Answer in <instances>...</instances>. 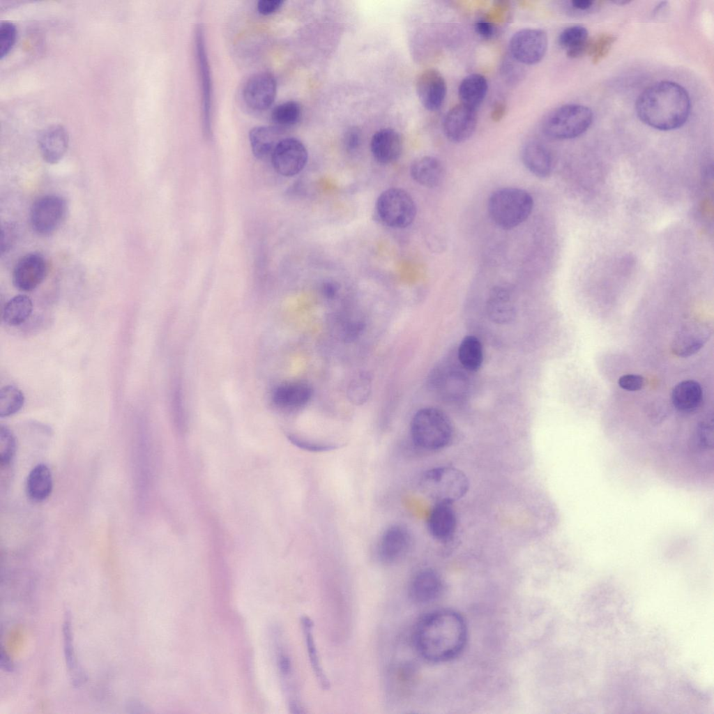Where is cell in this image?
Here are the masks:
<instances>
[{
    "instance_id": "cell-1",
    "label": "cell",
    "mask_w": 714,
    "mask_h": 714,
    "mask_svg": "<svg viewBox=\"0 0 714 714\" xmlns=\"http://www.w3.org/2000/svg\"><path fill=\"white\" fill-rule=\"evenodd\" d=\"M468 630L464 618L449 609L430 612L416 625L414 644L418 653L433 663L450 661L465 647Z\"/></svg>"
},
{
    "instance_id": "cell-2",
    "label": "cell",
    "mask_w": 714,
    "mask_h": 714,
    "mask_svg": "<svg viewBox=\"0 0 714 714\" xmlns=\"http://www.w3.org/2000/svg\"><path fill=\"white\" fill-rule=\"evenodd\" d=\"M690 107L689 95L683 86L676 82L661 81L641 93L636 111L639 119L648 126L671 130L686 122Z\"/></svg>"
},
{
    "instance_id": "cell-3",
    "label": "cell",
    "mask_w": 714,
    "mask_h": 714,
    "mask_svg": "<svg viewBox=\"0 0 714 714\" xmlns=\"http://www.w3.org/2000/svg\"><path fill=\"white\" fill-rule=\"evenodd\" d=\"M533 199L525 190L503 188L493 192L489 197L487 211L492 221L499 228L514 229L530 216Z\"/></svg>"
},
{
    "instance_id": "cell-4",
    "label": "cell",
    "mask_w": 714,
    "mask_h": 714,
    "mask_svg": "<svg viewBox=\"0 0 714 714\" xmlns=\"http://www.w3.org/2000/svg\"><path fill=\"white\" fill-rule=\"evenodd\" d=\"M413 443L425 450L446 446L453 436V427L447 415L439 409L423 408L413 416L411 423Z\"/></svg>"
},
{
    "instance_id": "cell-5",
    "label": "cell",
    "mask_w": 714,
    "mask_h": 714,
    "mask_svg": "<svg viewBox=\"0 0 714 714\" xmlns=\"http://www.w3.org/2000/svg\"><path fill=\"white\" fill-rule=\"evenodd\" d=\"M593 118L592 111L584 105H563L546 115L542 123V131L552 139H573L588 129Z\"/></svg>"
},
{
    "instance_id": "cell-6",
    "label": "cell",
    "mask_w": 714,
    "mask_h": 714,
    "mask_svg": "<svg viewBox=\"0 0 714 714\" xmlns=\"http://www.w3.org/2000/svg\"><path fill=\"white\" fill-rule=\"evenodd\" d=\"M416 205L412 197L400 188L382 192L376 202V212L380 221L395 229L409 227L416 215Z\"/></svg>"
},
{
    "instance_id": "cell-7",
    "label": "cell",
    "mask_w": 714,
    "mask_h": 714,
    "mask_svg": "<svg viewBox=\"0 0 714 714\" xmlns=\"http://www.w3.org/2000/svg\"><path fill=\"white\" fill-rule=\"evenodd\" d=\"M423 483L436 502H453L462 498L469 489L466 475L450 466L436 467L427 471Z\"/></svg>"
},
{
    "instance_id": "cell-8",
    "label": "cell",
    "mask_w": 714,
    "mask_h": 714,
    "mask_svg": "<svg viewBox=\"0 0 714 714\" xmlns=\"http://www.w3.org/2000/svg\"><path fill=\"white\" fill-rule=\"evenodd\" d=\"M66 201L55 195H45L38 199L30 211V223L33 230L40 235H49L62 224L67 213Z\"/></svg>"
},
{
    "instance_id": "cell-9",
    "label": "cell",
    "mask_w": 714,
    "mask_h": 714,
    "mask_svg": "<svg viewBox=\"0 0 714 714\" xmlns=\"http://www.w3.org/2000/svg\"><path fill=\"white\" fill-rule=\"evenodd\" d=\"M548 47L546 32L540 29H523L509 42L510 55L523 65H533L545 56Z\"/></svg>"
},
{
    "instance_id": "cell-10",
    "label": "cell",
    "mask_w": 714,
    "mask_h": 714,
    "mask_svg": "<svg viewBox=\"0 0 714 714\" xmlns=\"http://www.w3.org/2000/svg\"><path fill=\"white\" fill-rule=\"evenodd\" d=\"M308 153L305 146L294 137H284L275 146L271 160L275 171L290 177L299 174L305 167Z\"/></svg>"
},
{
    "instance_id": "cell-11",
    "label": "cell",
    "mask_w": 714,
    "mask_h": 714,
    "mask_svg": "<svg viewBox=\"0 0 714 714\" xmlns=\"http://www.w3.org/2000/svg\"><path fill=\"white\" fill-rule=\"evenodd\" d=\"M277 83L274 76L267 72L252 75L243 89V98L251 109L261 112L268 109L274 102Z\"/></svg>"
},
{
    "instance_id": "cell-12",
    "label": "cell",
    "mask_w": 714,
    "mask_h": 714,
    "mask_svg": "<svg viewBox=\"0 0 714 714\" xmlns=\"http://www.w3.org/2000/svg\"><path fill=\"white\" fill-rule=\"evenodd\" d=\"M478 122L476 109L462 103L452 107L446 114L443 130L446 138L454 143L469 139L474 133Z\"/></svg>"
},
{
    "instance_id": "cell-13",
    "label": "cell",
    "mask_w": 714,
    "mask_h": 714,
    "mask_svg": "<svg viewBox=\"0 0 714 714\" xmlns=\"http://www.w3.org/2000/svg\"><path fill=\"white\" fill-rule=\"evenodd\" d=\"M195 47L201 82L203 129L205 135L209 137L211 135L212 82L203 31L200 26L197 29L195 34Z\"/></svg>"
},
{
    "instance_id": "cell-14",
    "label": "cell",
    "mask_w": 714,
    "mask_h": 714,
    "mask_svg": "<svg viewBox=\"0 0 714 714\" xmlns=\"http://www.w3.org/2000/svg\"><path fill=\"white\" fill-rule=\"evenodd\" d=\"M47 266L44 257L40 253H29L22 257L15 264L13 271V283L22 291L35 289L44 280Z\"/></svg>"
},
{
    "instance_id": "cell-15",
    "label": "cell",
    "mask_w": 714,
    "mask_h": 714,
    "mask_svg": "<svg viewBox=\"0 0 714 714\" xmlns=\"http://www.w3.org/2000/svg\"><path fill=\"white\" fill-rule=\"evenodd\" d=\"M416 90L423 106L429 111H436L445 100L447 85L444 77L438 70L428 68L418 76Z\"/></svg>"
},
{
    "instance_id": "cell-16",
    "label": "cell",
    "mask_w": 714,
    "mask_h": 714,
    "mask_svg": "<svg viewBox=\"0 0 714 714\" xmlns=\"http://www.w3.org/2000/svg\"><path fill=\"white\" fill-rule=\"evenodd\" d=\"M411 543L409 531L401 525H393L384 531L378 545V556L386 564L401 561L407 554Z\"/></svg>"
},
{
    "instance_id": "cell-17",
    "label": "cell",
    "mask_w": 714,
    "mask_h": 714,
    "mask_svg": "<svg viewBox=\"0 0 714 714\" xmlns=\"http://www.w3.org/2000/svg\"><path fill=\"white\" fill-rule=\"evenodd\" d=\"M444 590L441 575L434 570L425 568L418 571L411 580L409 591L413 601L420 604L438 599Z\"/></svg>"
},
{
    "instance_id": "cell-18",
    "label": "cell",
    "mask_w": 714,
    "mask_h": 714,
    "mask_svg": "<svg viewBox=\"0 0 714 714\" xmlns=\"http://www.w3.org/2000/svg\"><path fill=\"white\" fill-rule=\"evenodd\" d=\"M709 329L704 324L690 322L681 328L672 342V351L678 356L688 357L697 353L706 343Z\"/></svg>"
},
{
    "instance_id": "cell-19",
    "label": "cell",
    "mask_w": 714,
    "mask_h": 714,
    "mask_svg": "<svg viewBox=\"0 0 714 714\" xmlns=\"http://www.w3.org/2000/svg\"><path fill=\"white\" fill-rule=\"evenodd\" d=\"M403 142L398 132L392 128L377 130L372 137L370 149L374 158L387 165L397 160L402 151Z\"/></svg>"
},
{
    "instance_id": "cell-20",
    "label": "cell",
    "mask_w": 714,
    "mask_h": 714,
    "mask_svg": "<svg viewBox=\"0 0 714 714\" xmlns=\"http://www.w3.org/2000/svg\"><path fill=\"white\" fill-rule=\"evenodd\" d=\"M430 534L441 542L451 539L457 527V518L452 503L436 502L427 519Z\"/></svg>"
},
{
    "instance_id": "cell-21",
    "label": "cell",
    "mask_w": 714,
    "mask_h": 714,
    "mask_svg": "<svg viewBox=\"0 0 714 714\" xmlns=\"http://www.w3.org/2000/svg\"><path fill=\"white\" fill-rule=\"evenodd\" d=\"M68 146V135L61 126H52L44 130L38 138V146L43 158L50 164L57 163L65 155Z\"/></svg>"
},
{
    "instance_id": "cell-22",
    "label": "cell",
    "mask_w": 714,
    "mask_h": 714,
    "mask_svg": "<svg viewBox=\"0 0 714 714\" xmlns=\"http://www.w3.org/2000/svg\"><path fill=\"white\" fill-rule=\"evenodd\" d=\"M522 161L525 167L539 178L548 176L553 168V160L549 149L541 142L533 140L526 142L521 151Z\"/></svg>"
},
{
    "instance_id": "cell-23",
    "label": "cell",
    "mask_w": 714,
    "mask_h": 714,
    "mask_svg": "<svg viewBox=\"0 0 714 714\" xmlns=\"http://www.w3.org/2000/svg\"><path fill=\"white\" fill-rule=\"evenodd\" d=\"M410 174L420 185L433 188L442 183L445 169L438 158L427 155L418 158L412 162Z\"/></svg>"
},
{
    "instance_id": "cell-24",
    "label": "cell",
    "mask_w": 714,
    "mask_h": 714,
    "mask_svg": "<svg viewBox=\"0 0 714 714\" xmlns=\"http://www.w3.org/2000/svg\"><path fill=\"white\" fill-rule=\"evenodd\" d=\"M312 395V388L306 383L288 382L280 385L275 389L273 401L279 407L294 409L305 405Z\"/></svg>"
},
{
    "instance_id": "cell-25",
    "label": "cell",
    "mask_w": 714,
    "mask_h": 714,
    "mask_svg": "<svg viewBox=\"0 0 714 714\" xmlns=\"http://www.w3.org/2000/svg\"><path fill=\"white\" fill-rule=\"evenodd\" d=\"M283 131L278 126H261L253 128L249 132V139L253 155L258 159L271 155L277 144L284 137Z\"/></svg>"
},
{
    "instance_id": "cell-26",
    "label": "cell",
    "mask_w": 714,
    "mask_h": 714,
    "mask_svg": "<svg viewBox=\"0 0 714 714\" xmlns=\"http://www.w3.org/2000/svg\"><path fill=\"white\" fill-rule=\"evenodd\" d=\"M488 317L497 324L510 322L515 317V307L512 295L506 288L496 287L487 302Z\"/></svg>"
},
{
    "instance_id": "cell-27",
    "label": "cell",
    "mask_w": 714,
    "mask_h": 714,
    "mask_svg": "<svg viewBox=\"0 0 714 714\" xmlns=\"http://www.w3.org/2000/svg\"><path fill=\"white\" fill-rule=\"evenodd\" d=\"M703 390L701 385L694 380H685L677 383L671 392L674 407L679 411L691 413L701 404Z\"/></svg>"
},
{
    "instance_id": "cell-28",
    "label": "cell",
    "mask_w": 714,
    "mask_h": 714,
    "mask_svg": "<svg viewBox=\"0 0 714 714\" xmlns=\"http://www.w3.org/2000/svg\"><path fill=\"white\" fill-rule=\"evenodd\" d=\"M53 487L52 476L49 467L38 464L29 473L26 490L29 498L35 502H42L50 495Z\"/></svg>"
},
{
    "instance_id": "cell-29",
    "label": "cell",
    "mask_w": 714,
    "mask_h": 714,
    "mask_svg": "<svg viewBox=\"0 0 714 714\" xmlns=\"http://www.w3.org/2000/svg\"><path fill=\"white\" fill-rule=\"evenodd\" d=\"M63 649L66 666L70 679L75 687L82 685L86 681V676L75 656L73 642L71 613L66 609L63 624Z\"/></svg>"
},
{
    "instance_id": "cell-30",
    "label": "cell",
    "mask_w": 714,
    "mask_h": 714,
    "mask_svg": "<svg viewBox=\"0 0 714 714\" xmlns=\"http://www.w3.org/2000/svg\"><path fill=\"white\" fill-rule=\"evenodd\" d=\"M488 91V83L485 76L473 73L465 77L458 87L461 103L476 109L483 102Z\"/></svg>"
},
{
    "instance_id": "cell-31",
    "label": "cell",
    "mask_w": 714,
    "mask_h": 714,
    "mask_svg": "<svg viewBox=\"0 0 714 714\" xmlns=\"http://www.w3.org/2000/svg\"><path fill=\"white\" fill-rule=\"evenodd\" d=\"M588 40L587 29L580 25L564 29L558 38L559 45L566 50L567 56L571 59L586 54Z\"/></svg>"
},
{
    "instance_id": "cell-32",
    "label": "cell",
    "mask_w": 714,
    "mask_h": 714,
    "mask_svg": "<svg viewBox=\"0 0 714 714\" xmlns=\"http://www.w3.org/2000/svg\"><path fill=\"white\" fill-rule=\"evenodd\" d=\"M33 303L31 298L24 294H19L10 298L4 305L2 319L10 326H17L24 323L31 316Z\"/></svg>"
},
{
    "instance_id": "cell-33",
    "label": "cell",
    "mask_w": 714,
    "mask_h": 714,
    "mask_svg": "<svg viewBox=\"0 0 714 714\" xmlns=\"http://www.w3.org/2000/svg\"><path fill=\"white\" fill-rule=\"evenodd\" d=\"M459 363L464 368L476 372L483 360V351L480 341L473 335H467L459 344L457 352Z\"/></svg>"
},
{
    "instance_id": "cell-34",
    "label": "cell",
    "mask_w": 714,
    "mask_h": 714,
    "mask_svg": "<svg viewBox=\"0 0 714 714\" xmlns=\"http://www.w3.org/2000/svg\"><path fill=\"white\" fill-rule=\"evenodd\" d=\"M307 655L314 674L323 688H328L329 683L322 668L313 633V623L310 618L304 616L301 619Z\"/></svg>"
},
{
    "instance_id": "cell-35",
    "label": "cell",
    "mask_w": 714,
    "mask_h": 714,
    "mask_svg": "<svg viewBox=\"0 0 714 714\" xmlns=\"http://www.w3.org/2000/svg\"><path fill=\"white\" fill-rule=\"evenodd\" d=\"M24 395L17 386L7 385L0 390V417L13 416L20 411L24 404Z\"/></svg>"
},
{
    "instance_id": "cell-36",
    "label": "cell",
    "mask_w": 714,
    "mask_h": 714,
    "mask_svg": "<svg viewBox=\"0 0 714 714\" xmlns=\"http://www.w3.org/2000/svg\"><path fill=\"white\" fill-rule=\"evenodd\" d=\"M301 116V105L289 100L278 105L272 111L271 119L280 128L289 127L298 122Z\"/></svg>"
},
{
    "instance_id": "cell-37",
    "label": "cell",
    "mask_w": 714,
    "mask_h": 714,
    "mask_svg": "<svg viewBox=\"0 0 714 714\" xmlns=\"http://www.w3.org/2000/svg\"><path fill=\"white\" fill-rule=\"evenodd\" d=\"M615 40V36L610 33H601L589 38L586 54L597 64L608 54Z\"/></svg>"
},
{
    "instance_id": "cell-38",
    "label": "cell",
    "mask_w": 714,
    "mask_h": 714,
    "mask_svg": "<svg viewBox=\"0 0 714 714\" xmlns=\"http://www.w3.org/2000/svg\"><path fill=\"white\" fill-rule=\"evenodd\" d=\"M370 391V379L367 374H360L351 381L347 389V395L352 403L361 404L367 400Z\"/></svg>"
},
{
    "instance_id": "cell-39",
    "label": "cell",
    "mask_w": 714,
    "mask_h": 714,
    "mask_svg": "<svg viewBox=\"0 0 714 714\" xmlns=\"http://www.w3.org/2000/svg\"><path fill=\"white\" fill-rule=\"evenodd\" d=\"M16 451V440L10 430L4 425L0 427V460L1 465H8L13 460Z\"/></svg>"
},
{
    "instance_id": "cell-40",
    "label": "cell",
    "mask_w": 714,
    "mask_h": 714,
    "mask_svg": "<svg viewBox=\"0 0 714 714\" xmlns=\"http://www.w3.org/2000/svg\"><path fill=\"white\" fill-rule=\"evenodd\" d=\"M16 38V29L11 22L0 24V58L5 57L12 49Z\"/></svg>"
},
{
    "instance_id": "cell-41",
    "label": "cell",
    "mask_w": 714,
    "mask_h": 714,
    "mask_svg": "<svg viewBox=\"0 0 714 714\" xmlns=\"http://www.w3.org/2000/svg\"><path fill=\"white\" fill-rule=\"evenodd\" d=\"M501 73L506 82L516 83L522 77V64L510 56V58L505 59L501 66Z\"/></svg>"
},
{
    "instance_id": "cell-42",
    "label": "cell",
    "mask_w": 714,
    "mask_h": 714,
    "mask_svg": "<svg viewBox=\"0 0 714 714\" xmlns=\"http://www.w3.org/2000/svg\"><path fill=\"white\" fill-rule=\"evenodd\" d=\"M365 324L360 320L348 321L344 324L341 330L342 338L348 342H351L362 333Z\"/></svg>"
},
{
    "instance_id": "cell-43",
    "label": "cell",
    "mask_w": 714,
    "mask_h": 714,
    "mask_svg": "<svg viewBox=\"0 0 714 714\" xmlns=\"http://www.w3.org/2000/svg\"><path fill=\"white\" fill-rule=\"evenodd\" d=\"M289 439L294 444H295L298 448L311 452L328 451L336 448V446L333 445L310 441L298 438L295 436H289Z\"/></svg>"
},
{
    "instance_id": "cell-44",
    "label": "cell",
    "mask_w": 714,
    "mask_h": 714,
    "mask_svg": "<svg viewBox=\"0 0 714 714\" xmlns=\"http://www.w3.org/2000/svg\"><path fill=\"white\" fill-rule=\"evenodd\" d=\"M618 386L628 391H637L644 385V379L639 374H628L621 376L618 380Z\"/></svg>"
},
{
    "instance_id": "cell-45",
    "label": "cell",
    "mask_w": 714,
    "mask_h": 714,
    "mask_svg": "<svg viewBox=\"0 0 714 714\" xmlns=\"http://www.w3.org/2000/svg\"><path fill=\"white\" fill-rule=\"evenodd\" d=\"M696 440L697 444L708 448L713 443V425L712 422H702L697 430Z\"/></svg>"
},
{
    "instance_id": "cell-46",
    "label": "cell",
    "mask_w": 714,
    "mask_h": 714,
    "mask_svg": "<svg viewBox=\"0 0 714 714\" xmlns=\"http://www.w3.org/2000/svg\"><path fill=\"white\" fill-rule=\"evenodd\" d=\"M16 238V229L12 224H5L1 227V252H8Z\"/></svg>"
},
{
    "instance_id": "cell-47",
    "label": "cell",
    "mask_w": 714,
    "mask_h": 714,
    "mask_svg": "<svg viewBox=\"0 0 714 714\" xmlns=\"http://www.w3.org/2000/svg\"><path fill=\"white\" fill-rule=\"evenodd\" d=\"M361 135L358 129L350 128L344 135V144L349 152L355 151L360 146Z\"/></svg>"
},
{
    "instance_id": "cell-48",
    "label": "cell",
    "mask_w": 714,
    "mask_h": 714,
    "mask_svg": "<svg viewBox=\"0 0 714 714\" xmlns=\"http://www.w3.org/2000/svg\"><path fill=\"white\" fill-rule=\"evenodd\" d=\"M278 666L283 677H289L292 672L291 662L287 653L280 648L278 653Z\"/></svg>"
},
{
    "instance_id": "cell-49",
    "label": "cell",
    "mask_w": 714,
    "mask_h": 714,
    "mask_svg": "<svg viewBox=\"0 0 714 714\" xmlns=\"http://www.w3.org/2000/svg\"><path fill=\"white\" fill-rule=\"evenodd\" d=\"M282 0H261L257 2V10L264 15L272 14L282 6Z\"/></svg>"
},
{
    "instance_id": "cell-50",
    "label": "cell",
    "mask_w": 714,
    "mask_h": 714,
    "mask_svg": "<svg viewBox=\"0 0 714 714\" xmlns=\"http://www.w3.org/2000/svg\"><path fill=\"white\" fill-rule=\"evenodd\" d=\"M598 6L597 1L591 0H573L570 1V6L574 10L583 13L595 10Z\"/></svg>"
},
{
    "instance_id": "cell-51",
    "label": "cell",
    "mask_w": 714,
    "mask_h": 714,
    "mask_svg": "<svg viewBox=\"0 0 714 714\" xmlns=\"http://www.w3.org/2000/svg\"><path fill=\"white\" fill-rule=\"evenodd\" d=\"M475 29L478 35L484 38H490L494 34L495 28L493 24L486 20H480L475 24Z\"/></svg>"
},
{
    "instance_id": "cell-52",
    "label": "cell",
    "mask_w": 714,
    "mask_h": 714,
    "mask_svg": "<svg viewBox=\"0 0 714 714\" xmlns=\"http://www.w3.org/2000/svg\"><path fill=\"white\" fill-rule=\"evenodd\" d=\"M339 284L331 280L324 282L321 287L323 296L328 299L334 298L338 293Z\"/></svg>"
},
{
    "instance_id": "cell-53",
    "label": "cell",
    "mask_w": 714,
    "mask_h": 714,
    "mask_svg": "<svg viewBox=\"0 0 714 714\" xmlns=\"http://www.w3.org/2000/svg\"><path fill=\"white\" fill-rule=\"evenodd\" d=\"M506 105L501 100L496 101L491 110V119L494 122L501 121L506 113Z\"/></svg>"
},
{
    "instance_id": "cell-54",
    "label": "cell",
    "mask_w": 714,
    "mask_h": 714,
    "mask_svg": "<svg viewBox=\"0 0 714 714\" xmlns=\"http://www.w3.org/2000/svg\"><path fill=\"white\" fill-rule=\"evenodd\" d=\"M0 663L1 667L3 670L8 672H12L14 671L13 663L10 660V658L7 655V654L3 651L1 653Z\"/></svg>"
}]
</instances>
